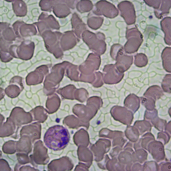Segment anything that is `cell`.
I'll list each match as a JSON object with an SVG mask.
<instances>
[{"mask_svg":"<svg viewBox=\"0 0 171 171\" xmlns=\"http://www.w3.org/2000/svg\"><path fill=\"white\" fill-rule=\"evenodd\" d=\"M17 141L9 140L5 142L3 145L2 150L5 154H13L17 152Z\"/></svg>","mask_w":171,"mask_h":171,"instance_id":"cell-28","label":"cell"},{"mask_svg":"<svg viewBox=\"0 0 171 171\" xmlns=\"http://www.w3.org/2000/svg\"><path fill=\"white\" fill-rule=\"evenodd\" d=\"M4 119V117L0 114V124L3 123V122Z\"/></svg>","mask_w":171,"mask_h":171,"instance_id":"cell-40","label":"cell"},{"mask_svg":"<svg viewBox=\"0 0 171 171\" xmlns=\"http://www.w3.org/2000/svg\"><path fill=\"white\" fill-rule=\"evenodd\" d=\"M110 55L113 59L116 60L115 65L120 72L123 73L127 71L132 64L133 56L125 54L123 47L119 44L112 46Z\"/></svg>","mask_w":171,"mask_h":171,"instance_id":"cell-2","label":"cell"},{"mask_svg":"<svg viewBox=\"0 0 171 171\" xmlns=\"http://www.w3.org/2000/svg\"><path fill=\"white\" fill-rule=\"evenodd\" d=\"M162 65L164 69L167 72H171V48L166 47L163 50L161 55Z\"/></svg>","mask_w":171,"mask_h":171,"instance_id":"cell-24","label":"cell"},{"mask_svg":"<svg viewBox=\"0 0 171 171\" xmlns=\"http://www.w3.org/2000/svg\"><path fill=\"white\" fill-rule=\"evenodd\" d=\"M134 64L139 67H145L148 63V59L147 56L142 53H138L134 56Z\"/></svg>","mask_w":171,"mask_h":171,"instance_id":"cell-31","label":"cell"},{"mask_svg":"<svg viewBox=\"0 0 171 171\" xmlns=\"http://www.w3.org/2000/svg\"><path fill=\"white\" fill-rule=\"evenodd\" d=\"M16 125L8 118L6 121L0 124V137L1 138L9 136L15 132Z\"/></svg>","mask_w":171,"mask_h":171,"instance_id":"cell-19","label":"cell"},{"mask_svg":"<svg viewBox=\"0 0 171 171\" xmlns=\"http://www.w3.org/2000/svg\"><path fill=\"white\" fill-rule=\"evenodd\" d=\"M19 171H39L38 169H35L34 167H32L29 165L22 166L19 168Z\"/></svg>","mask_w":171,"mask_h":171,"instance_id":"cell-39","label":"cell"},{"mask_svg":"<svg viewBox=\"0 0 171 171\" xmlns=\"http://www.w3.org/2000/svg\"><path fill=\"white\" fill-rule=\"evenodd\" d=\"M120 15L127 25L134 24L136 21V12L133 5L131 2L124 1L118 5Z\"/></svg>","mask_w":171,"mask_h":171,"instance_id":"cell-8","label":"cell"},{"mask_svg":"<svg viewBox=\"0 0 171 171\" xmlns=\"http://www.w3.org/2000/svg\"><path fill=\"white\" fill-rule=\"evenodd\" d=\"M72 24L73 31L77 38H80L81 34L86 28V25L79 18L76 13L73 15Z\"/></svg>","mask_w":171,"mask_h":171,"instance_id":"cell-22","label":"cell"},{"mask_svg":"<svg viewBox=\"0 0 171 171\" xmlns=\"http://www.w3.org/2000/svg\"><path fill=\"white\" fill-rule=\"evenodd\" d=\"M142 104L145 106L148 110H153L155 105V100L153 99L147 97H140Z\"/></svg>","mask_w":171,"mask_h":171,"instance_id":"cell-34","label":"cell"},{"mask_svg":"<svg viewBox=\"0 0 171 171\" xmlns=\"http://www.w3.org/2000/svg\"><path fill=\"white\" fill-rule=\"evenodd\" d=\"M95 14L103 15L110 18H113L118 15V9L115 6L107 1H99L95 4V7L93 11Z\"/></svg>","mask_w":171,"mask_h":171,"instance_id":"cell-6","label":"cell"},{"mask_svg":"<svg viewBox=\"0 0 171 171\" xmlns=\"http://www.w3.org/2000/svg\"><path fill=\"white\" fill-rule=\"evenodd\" d=\"M74 116H68L66 117L63 121L64 124L69 128L77 129L81 127H84L88 129L89 126V122L79 120Z\"/></svg>","mask_w":171,"mask_h":171,"instance_id":"cell-17","label":"cell"},{"mask_svg":"<svg viewBox=\"0 0 171 171\" xmlns=\"http://www.w3.org/2000/svg\"><path fill=\"white\" fill-rule=\"evenodd\" d=\"M46 73L40 72L36 73L32 72L29 74L26 77V82L28 85H35L41 83Z\"/></svg>","mask_w":171,"mask_h":171,"instance_id":"cell-26","label":"cell"},{"mask_svg":"<svg viewBox=\"0 0 171 171\" xmlns=\"http://www.w3.org/2000/svg\"><path fill=\"white\" fill-rule=\"evenodd\" d=\"M0 171H10L12 170L8 162L4 159H0Z\"/></svg>","mask_w":171,"mask_h":171,"instance_id":"cell-37","label":"cell"},{"mask_svg":"<svg viewBox=\"0 0 171 171\" xmlns=\"http://www.w3.org/2000/svg\"><path fill=\"white\" fill-rule=\"evenodd\" d=\"M83 41L90 49L95 50L100 54H103L106 51V44L105 42V36L103 33L98 32L96 34L85 30L82 34Z\"/></svg>","mask_w":171,"mask_h":171,"instance_id":"cell-3","label":"cell"},{"mask_svg":"<svg viewBox=\"0 0 171 171\" xmlns=\"http://www.w3.org/2000/svg\"><path fill=\"white\" fill-rule=\"evenodd\" d=\"M140 98L134 94H130L125 98L124 101V106L135 112L140 106Z\"/></svg>","mask_w":171,"mask_h":171,"instance_id":"cell-20","label":"cell"},{"mask_svg":"<svg viewBox=\"0 0 171 171\" xmlns=\"http://www.w3.org/2000/svg\"><path fill=\"white\" fill-rule=\"evenodd\" d=\"M164 95L162 89L158 85L149 87L143 94V96L149 97L155 100L158 99Z\"/></svg>","mask_w":171,"mask_h":171,"instance_id":"cell-23","label":"cell"},{"mask_svg":"<svg viewBox=\"0 0 171 171\" xmlns=\"http://www.w3.org/2000/svg\"><path fill=\"white\" fill-rule=\"evenodd\" d=\"M60 104V102L58 100L48 97L45 104L48 113L51 114L56 112L59 108Z\"/></svg>","mask_w":171,"mask_h":171,"instance_id":"cell-27","label":"cell"},{"mask_svg":"<svg viewBox=\"0 0 171 171\" xmlns=\"http://www.w3.org/2000/svg\"><path fill=\"white\" fill-rule=\"evenodd\" d=\"M161 29L164 33V40L165 43L171 45V18L170 17H166L160 21Z\"/></svg>","mask_w":171,"mask_h":171,"instance_id":"cell-18","label":"cell"},{"mask_svg":"<svg viewBox=\"0 0 171 171\" xmlns=\"http://www.w3.org/2000/svg\"><path fill=\"white\" fill-rule=\"evenodd\" d=\"M171 0H162V3L160 8L155 9L154 11L155 16L159 19H161L165 15L169 13L171 8Z\"/></svg>","mask_w":171,"mask_h":171,"instance_id":"cell-25","label":"cell"},{"mask_svg":"<svg viewBox=\"0 0 171 171\" xmlns=\"http://www.w3.org/2000/svg\"><path fill=\"white\" fill-rule=\"evenodd\" d=\"M146 4L150 7H153L155 9H158L159 8L161 4V0H144Z\"/></svg>","mask_w":171,"mask_h":171,"instance_id":"cell-36","label":"cell"},{"mask_svg":"<svg viewBox=\"0 0 171 171\" xmlns=\"http://www.w3.org/2000/svg\"><path fill=\"white\" fill-rule=\"evenodd\" d=\"M41 130V126L40 123L35 122L23 126L20 131V136H28L30 138L32 143H33L35 140L40 138Z\"/></svg>","mask_w":171,"mask_h":171,"instance_id":"cell-10","label":"cell"},{"mask_svg":"<svg viewBox=\"0 0 171 171\" xmlns=\"http://www.w3.org/2000/svg\"><path fill=\"white\" fill-rule=\"evenodd\" d=\"M106 139H100L95 144L90 146V149L93 153L95 160L99 162L102 160L104 154L109 151L110 143L108 141L105 142Z\"/></svg>","mask_w":171,"mask_h":171,"instance_id":"cell-11","label":"cell"},{"mask_svg":"<svg viewBox=\"0 0 171 171\" xmlns=\"http://www.w3.org/2000/svg\"><path fill=\"white\" fill-rule=\"evenodd\" d=\"M29 157L32 164L34 163L37 165H45L49 162V157L48 149L44 146L42 141L39 140L35 143L33 153Z\"/></svg>","mask_w":171,"mask_h":171,"instance_id":"cell-5","label":"cell"},{"mask_svg":"<svg viewBox=\"0 0 171 171\" xmlns=\"http://www.w3.org/2000/svg\"><path fill=\"white\" fill-rule=\"evenodd\" d=\"M33 118V121L39 123H44L47 118V112L46 109L41 106H37L30 112Z\"/></svg>","mask_w":171,"mask_h":171,"instance_id":"cell-21","label":"cell"},{"mask_svg":"<svg viewBox=\"0 0 171 171\" xmlns=\"http://www.w3.org/2000/svg\"><path fill=\"white\" fill-rule=\"evenodd\" d=\"M104 18L100 17L93 16L89 18L87 20V25L91 29L97 30L102 25Z\"/></svg>","mask_w":171,"mask_h":171,"instance_id":"cell-29","label":"cell"},{"mask_svg":"<svg viewBox=\"0 0 171 171\" xmlns=\"http://www.w3.org/2000/svg\"><path fill=\"white\" fill-rule=\"evenodd\" d=\"M22 90L18 85H12L6 88L5 91L8 97L13 98L17 97Z\"/></svg>","mask_w":171,"mask_h":171,"instance_id":"cell-32","label":"cell"},{"mask_svg":"<svg viewBox=\"0 0 171 171\" xmlns=\"http://www.w3.org/2000/svg\"><path fill=\"white\" fill-rule=\"evenodd\" d=\"M171 74H166L163 78L161 83V87L164 91L171 93Z\"/></svg>","mask_w":171,"mask_h":171,"instance_id":"cell-33","label":"cell"},{"mask_svg":"<svg viewBox=\"0 0 171 171\" xmlns=\"http://www.w3.org/2000/svg\"><path fill=\"white\" fill-rule=\"evenodd\" d=\"M90 167L86 164L79 162L76 167L74 171H88V169Z\"/></svg>","mask_w":171,"mask_h":171,"instance_id":"cell-38","label":"cell"},{"mask_svg":"<svg viewBox=\"0 0 171 171\" xmlns=\"http://www.w3.org/2000/svg\"><path fill=\"white\" fill-rule=\"evenodd\" d=\"M127 41L124 45L125 52L128 54L136 52L143 41V36L139 30L136 28L127 29L126 33Z\"/></svg>","mask_w":171,"mask_h":171,"instance_id":"cell-4","label":"cell"},{"mask_svg":"<svg viewBox=\"0 0 171 171\" xmlns=\"http://www.w3.org/2000/svg\"><path fill=\"white\" fill-rule=\"evenodd\" d=\"M111 113L115 119L123 122H130L133 118V114L126 108L119 106L114 107Z\"/></svg>","mask_w":171,"mask_h":171,"instance_id":"cell-13","label":"cell"},{"mask_svg":"<svg viewBox=\"0 0 171 171\" xmlns=\"http://www.w3.org/2000/svg\"><path fill=\"white\" fill-rule=\"evenodd\" d=\"M93 7V5L90 1H80L76 5L77 10L82 13L90 11Z\"/></svg>","mask_w":171,"mask_h":171,"instance_id":"cell-30","label":"cell"},{"mask_svg":"<svg viewBox=\"0 0 171 171\" xmlns=\"http://www.w3.org/2000/svg\"><path fill=\"white\" fill-rule=\"evenodd\" d=\"M32 142L30 137L27 136L23 135L16 142L17 152L29 154L31 152L32 148Z\"/></svg>","mask_w":171,"mask_h":171,"instance_id":"cell-14","label":"cell"},{"mask_svg":"<svg viewBox=\"0 0 171 171\" xmlns=\"http://www.w3.org/2000/svg\"><path fill=\"white\" fill-rule=\"evenodd\" d=\"M77 154L80 161L85 162L90 166L93 160V155L87 147L78 146Z\"/></svg>","mask_w":171,"mask_h":171,"instance_id":"cell-16","label":"cell"},{"mask_svg":"<svg viewBox=\"0 0 171 171\" xmlns=\"http://www.w3.org/2000/svg\"><path fill=\"white\" fill-rule=\"evenodd\" d=\"M67 129L62 125H56L49 127L45 132L44 141L46 146L54 151L64 149L70 141Z\"/></svg>","mask_w":171,"mask_h":171,"instance_id":"cell-1","label":"cell"},{"mask_svg":"<svg viewBox=\"0 0 171 171\" xmlns=\"http://www.w3.org/2000/svg\"><path fill=\"white\" fill-rule=\"evenodd\" d=\"M18 163L21 165H24L31 163V159L28 155L23 153L17 152L16 154Z\"/></svg>","mask_w":171,"mask_h":171,"instance_id":"cell-35","label":"cell"},{"mask_svg":"<svg viewBox=\"0 0 171 171\" xmlns=\"http://www.w3.org/2000/svg\"><path fill=\"white\" fill-rule=\"evenodd\" d=\"M8 118L17 126L27 124L33 121L30 112H26L22 108L15 107L12 110Z\"/></svg>","mask_w":171,"mask_h":171,"instance_id":"cell-7","label":"cell"},{"mask_svg":"<svg viewBox=\"0 0 171 171\" xmlns=\"http://www.w3.org/2000/svg\"><path fill=\"white\" fill-rule=\"evenodd\" d=\"M74 165L71 159L67 156L51 161L48 165L49 171H71Z\"/></svg>","mask_w":171,"mask_h":171,"instance_id":"cell-9","label":"cell"},{"mask_svg":"<svg viewBox=\"0 0 171 171\" xmlns=\"http://www.w3.org/2000/svg\"><path fill=\"white\" fill-rule=\"evenodd\" d=\"M104 70L107 72L104 78V81L106 83H117L122 80L124 76V73L118 71L113 64L106 65Z\"/></svg>","mask_w":171,"mask_h":171,"instance_id":"cell-12","label":"cell"},{"mask_svg":"<svg viewBox=\"0 0 171 171\" xmlns=\"http://www.w3.org/2000/svg\"><path fill=\"white\" fill-rule=\"evenodd\" d=\"M73 140L74 143L77 146L87 147L90 143L88 133L83 128L81 129L75 133Z\"/></svg>","mask_w":171,"mask_h":171,"instance_id":"cell-15","label":"cell"}]
</instances>
